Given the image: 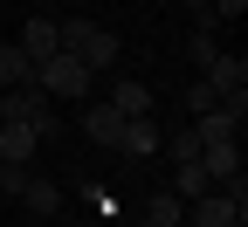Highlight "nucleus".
Listing matches in <instances>:
<instances>
[{"instance_id":"f257e3e1","label":"nucleus","mask_w":248,"mask_h":227,"mask_svg":"<svg viewBox=\"0 0 248 227\" xmlns=\"http://www.w3.org/2000/svg\"><path fill=\"white\" fill-rule=\"evenodd\" d=\"M55 35H62V48H69L90 76H97V69H110V62L124 55V42L110 35V28H97V21H55Z\"/></svg>"},{"instance_id":"f03ea898","label":"nucleus","mask_w":248,"mask_h":227,"mask_svg":"<svg viewBox=\"0 0 248 227\" xmlns=\"http://www.w3.org/2000/svg\"><path fill=\"white\" fill-rule=\"evenodd\" d=\"M90 83H97V76H90L69 48H55V55H42V62H35V90H42V96H69V104H83Z\"/></svg>"},{"instance_id":"7ed1b4c3","label":"nucleus","mask_w":248,"mask_h":227,"mask_svg":"<svg viewBox=\"0 0 248 227\" xmlns=\"http://www.w3.org/2000/svg\"><path fill=\"white\" fill-rule=\"evenodd\" d=\"M200 166H207V179L221 186V193L248 200V179H241V145H234V138H228V145H200Z\"/></svg>"},{"instance_id":"20e7f679","label":"nucleus","mask_w":248,"mask_h":227,"mask_svg":"<svg viewBox=\"0 0 248 227\" xmlns=\"http://www.w3.org/2000/svg\"><path fill=\"white\" fill-rule=\"evenodd\" d=\"M234 220H241L234 193H200V200H186V227H234Z\"/></svg>"},{"instance_id":"39448f33","label":"nucleus","mask_w":248,"mask_h":227,"mask_svg":"<svg viewBox=\"0 0 248 227\" xmlns=\"http://www.w3.org/2000/svg\"><path fill=\"white\" fill-rule=\"evenodd\" d=\"M193 138H200V145H228V138H241V117H234L228 104H214V110L193 117Z\"/></svg>"},{"instance_id":"423d86ee","label":"nucleus","mask_w":248,"mask_h":227,"mask_svg":"<svg viewBox=\"0 0 248 227\" xmlns=\"http://www.w3.org/2000/svg\"><path fill=\"white\" fill-rule=\"evenodd\" d=\"M207 90H214V96L248 90V62H241V55H214V62H207Z\"/></svg>"},{"instance_id":"0eeeda50","label":"nucleus","mask_w":248,"mask_h":227,"mask_svg":"<svg viewBox=\"0 0 248 227\" xmlns=\"http://www.w3.org/2000/svg\"><path fill=\"white\" fill-rule=\"evenodd\" d=\"M14 48H21L28 62H42V55H55V48H62V35H55V21H48V14H35V21L21 28V42H14Z\"/></svg>"},{"instance_id":"6e6552de","label":"nucleus","mask_w":248,"mask_h":227,"mask_svg":"<svg viewBox=\"0 0 248 227\" xmlns=\"http://www.w3.org/2000/svg\"><path fill=\"white\" fill-rule=\"evenodd\" d=\"M35 131H28L21 117H0V158H14V166H28V158H35Z\"/></svg>"},{"instance_id":"1a4fd4ad","label":"nucleus","mask_w":248,"mask_h":227,"mask_svg":"<svg viewBox=\"0 0 248 227\" xmlns=\"http://www.w3.org/2000/svg\"><path fill=\"white\" fill-rule=\"evenodd\" d=\"M83 131L97 138V145H117V138H124V110H117V104H90V110H83Z\"/></svg>"},{"instance_id":"9d476101","label":"nucleus","mask_w":248,"mask_h":227,"mask_svg":"<svg viewBox=\"0 0 248 227\" xmlns=\"http://www.w3.org/2000/svg\"><path fill=\"white\" fill-rule=\"evenodd\" d=\"M117 151L152 158V151H159V124H152V117H124V138H117Z\"/></svg>"},{"instance_id":"9b49d317","label":"nucleus","mask_w":248,"mask_h":227,"mask_svg":"<svg viewBox=\"0 0 248 227\" xmlns=\"http://www.w3.org/2000/svg\"><path fill=\"white\" fill-rule=\"evenodd\" d=\"M145 220H152V227H186V200H179L172 186H159V193L145 200Z\"/></svg>"},{"instance_id":"f8f14e48","label":"nucleus","mask_w":248,"mask_h":227,"mask_svg":"<svg viewBox=\"0 0 248 227\" xmlns=\"http://www.w3.org/2000/svg\"><path fill=\"white\" fill-rule=\"evenodd\" d=\"M110 104H117L124 117H152V90H145L138 76H117V90H110Z\"/></svg>"},{"instance_id":"ddd939ff","label":"nucleus","mask_w":248,"mask_h":227,"mask_svg":"<svg viewBox=\"0 0 248 227\" xmlns=\"http://www.w3.org/2000/svg\"><path fill=\"white\" fill-rule=\"evenodd\" d=\"M21 207H28V213H42V220L62 213V186H55V179H28V186H21Z\"/></svg>"},{"instance_id":"4468645a","label":"nucleus","mask_w":248,"mask_h":227,"mask_svg":"<svg viewBox=\"0 0 248 227\" xmlns=\"http://www.w3.org/2000/svg\"><path fill=\"white\" fill-rule=\"evenodd\" d=\"M14 83H35V62H28L14 42H0V90H14Z\"/></svg>"},{"instance_id":"2eb2a0df","label":"nucleus","mask_w":248,"mask_h":227,"mask_svg":"<svg viewBox=\"0 0 248 227\" xmlns=\"http://www.w3.org/2000/svg\"><path fill=\"white\" fill-rule=\"evenodd\" d=\"M179 200H200V193H214V179H207V166H200V158H179Z\"/></svg>"},{"instance_id":"dca6fc26","label":"nucleus","mask_w":248,"mask_h":227,"mask_svg":"<svg viewBox=\"0 0 248 227\" xmlns=\"http://www.w3.org/2000/svg\"><path fill=\"white\" fill-rule=\"evenodd\" d=\"M214 55H221V48H214V28H200V35H193V42H186V62H200V69H207V62H214Z\"/></svg>"},{"instance_id":"f3484780","label":"nucleus","mask_w":248,"mask_h":227,"mask_svg":"<svg viewBox=\"0 0 248 227\" xmlns=\"http://www.w3.org/2000/svg\"><path fill=\"white\" fill-rule=\"evenodd\" d=\"M21 186H28V166H14V158H0V193H14V200H21Z\"/></svg>"},{"instance_id":"a211bd4d","label":"nucleus","mask_w":248,"mask_h":227,"mask_svg":"<svg viewBox=\"0 0 248 227\" xmlns=\"http://www.w3.org/2000/svg\"><path fill=\"white\" fill-rule=\"evenodd\" d=\"M172 158H200V138H193V124H179V131H172Z\"/></svg>"},{"instance_id":"6ab92c4d","label":"nucleus","mask_w":248,"mask_h":227,"mask_svg":"<svg viewBox=\"0 0 248 227\" xmlns=\"http://www.w3.org/2000/svg\"><path fill=\"white\" fill-rule=\"evenodd\" d=\"M214 104H221V96H214L207 83H193V90H186V110H193V117H200V110H214Z\"/></svg>"},{"instance_id":"aec40b11","label":"nucleus","mask_w":248,"mask_h":227,"mask_svg":"<svg viewBox=\"0 0 248 227\" xmlns=\"http://www.w3.org/2000/svg\"><path fill=\"white\" fill-rule=\"evenodd\" d=\"M248 7V0H214V14H241Z\"/></svg>"},{"instance_id":"412c9836","label":"nucleus","mask_w":248,"mask_h":227,"mask_svg":"<svg viewBox=\"0 0 248 227\" xmlns=\"http://www.w3.org/2000/svg\"><path fill=\"white\" fill-rule=\"evenodd\" d=\"M124 227H152V220H124Z\"/></svg>"},{"instance_id":"4be33fe9","label":"nucleus","mask_w":248,"mask_h":227,"mask_svg":"<svg viewBox=\"0 0 248 227\" xmlns=\"http://www.w3.org/2000/svg\"><path fill=\"white\" fill-rule=\"evenodd\" d=\"M234 227H241V220H234Z\"/></svg>"}]
</instances>
